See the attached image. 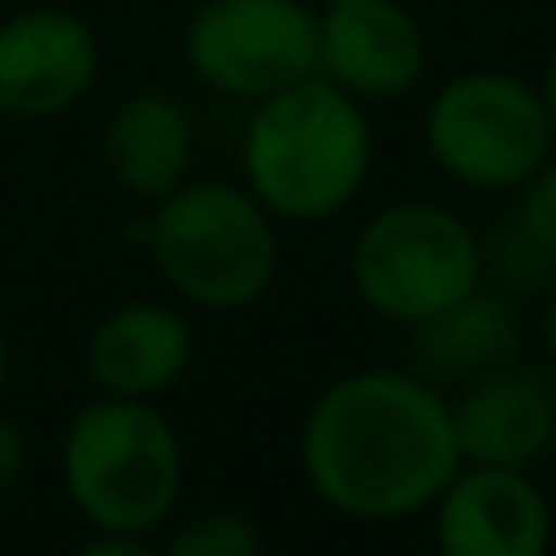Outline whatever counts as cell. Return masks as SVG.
<instances>
[{
    "instance_id": "52a82bcc",
    "label": "cell",
    "mask_w": 556,
    "mask_h": 556,
    "mask_svg": "<svg viewBox=\"0 0 556 556\" xmlns=\"http://www.w3.org/2000/svg\"><path fill=\"white\" fill-rule=\"evenodd\" d=\"M186 74L225 103H260L317 74V5L195 0L181 25Z\"/></svg>"
},
{
    "instance_id": "7a4b0ae2",
    "label": "cell",
    "mask_w": 556,
    "mask_h": 556,
    "mask_svg": "<svg viewBox=\"0 0 556 556\" xmlns=\"http://www.w3.org/2000/svg\"><path fill=\"white\" fill-rule=\"evenodd\" d=\"M376 172L371 108L327 78H303L250 103L240 181L278 225H327L362 201Z\"/></svg>"
},
{
    "instance_id": "6da1fadb",
    "label": "cell",
    "mask_w": 556,
    "mask_h": 556,
    "mask_svg": "<svg viewBox=\"0 0 556 556\" xmlns=\"http://www.w3.org/2000/svg\"><path fill=\"white\" fill-rule=\"evenodd\" d=\"M298 469L327 513L346 522L425 518L464 469L450 391L410 366H356L307 401Z\"/></svg>"
},
{
    "instance_id": "e0dca14e",
    "label": "cell",
    "mask_w": 556,
    "mask_h": 556,
    "mask_svg": "<svg viewBox=\"0 0 556 556\" xmlns=\"http://www.w3.org/2000/svg\"><path fill=\"white\" fill-rule=\"evenodd\" d=\"M508 215L556 254V152L508 195Z\"/></svg>"
},
{
    "instance_id": "5b68a950",
    "label": "cell",
    "mask_w": 556,
    "mask_h": 556,
    "mask_svg": "<svg viewBox=\"0 0 556 556\" xmlns=\"http://www.w3.org/2000/svg\"><path fill=\"white\" fill-rule=\"evenodd\" d=\"M346 283L371 317L410 332L483 283V230L430 195L386 201L346 244Z\"/></svg>"
},
{
    "instance_id": "5bb4252c",
    "label": "cell",
    "mask_w": 556,
    "mask_h": 556,
    "mask_svg": "<svg viewBox=\"0 0 556 556\" xmlns=\"http://www.w3.org/2000/svg\"><path fill=\"white\" fill-rule=\"evenodd\" d=\"M522 352H528L522 303H513L508 293L489 283H479L459 303L434 313L430 323L405 332V366L434 381L440 391H459L498 366L522 362Z\"/></svg>"
},
{
    "instance_id": "277c9868",
    "label": "cell",
    "mask_w": 556,
    "mask_h": 556,
    "mask_svg": "<svg viewBox=\"0 0 556 556\" xmlns=\"http://www.w3.org/2000/svg\"><path fill=\"white\" fill-rule=\"evenodd\" d=\"M59 489L88 532L152 538L186 489V444L162 401L93 395L59 440Z\"/></svg>"
},
{
    "instance_id": "ffe728a7",
    "label": "cell",
    "mask_w": 556,
    "mask_h": 556,
    "mask_svg": "<svg viewBox=\"0 0 556 556\" xmlns=\"http://www.w3.org/2000/svg\"><path fill=\"white\" fill-rule=\"evenodd\" d=\"M538 342L547 352V366L556 371V288L542 298V313H538Z\"/></svg>"
},
{
    "instance_id": "9a60e30c",
    "label": "cell",
    "mask_w": 556,
    "mask_h": 556,
    "mask_svg": "<svg viewBox=\"0 0 556 556\" xmlns=\"http://www.w3.org/2000/svg\"><path fill=\"white\" fill-rule=\"evenodd\" d=\"M483 283L508 293L513 303H542L556 288V254L513 215H503L493 230H483Z\"/></svg>"
},
{
    "instance_id": "ac0fdd59",
    "label": "cell",
    "mask_w": 556,
    "mask_h": 556,
    "mask_svg": "<svg viewBox=\"0 0 556 556\" xmlns=\"http://www.w3.org/2000/svg\"><path fill=\"white\" fill-rule=\"evenodd\" d=\"M29 469V440L25 430H20L10 415H0V498H5L10 489H15L20 479H25Z\"/></svg>"
},
{
    "instance_id": "3957f363",
    "label": "cell",
    "mask_w": 556,
    "mask_h": 556,
    "mask_svg": "<svg viewBox=\"0 0 556 556\" xmlns=\"http://www.w3.org/2000/svg\"><path fill=\"white\" fill-rule=\"evenodd\" d=\"M137 235L166 293L195 313H244L283 269V225L244 181L191 176L142 215Z\"/></svg>"
},
{
    "instance_id": "44dd1931",
    "label": "cell",
    "mask_w": 556,
    "mask_h": 556,
    "mask_svg": "<svg viewBox=\"0 0 556 556\" xmlns=\"http://www.w3.org/2000/svg\"><path fill=\"white\" fill-rule=\"evenodd\" d=\"M538 88H542V103H547V117L556 127V39L547 49V59H542V74H538Z\"/></svg>"
},
{
    "instance_id": "ba28073f",
    "label": "cell",
    "mask_w": 556,
    "mask_h": 556,
    "mask_svg": "<svg viewBox=\"0 0 556 556\" xmlns=\"http://www.w3.org/2000/svg\"><path fill=\"white\" fill-rule=\"evenodd\" d=\"M98 29L68 5H20L0 20V117L49 123L93 93Z\"/></svg>"
},
{
    "instance_id": "7402d4cb",
    "label": "cell",
    "mask_w": 556,
    "mask_h": 556,
    "mask_svg": "<svg viewBox=\"0 0 556 556\" xmlns=\"http://www.w3.org/2000/svg\"><path fill=\"white\" fill-rule=\"evenodd\" d=\"M10 376H15V346H10L5 327H0V395L10 391Z\"/></svg>"
},
{
    "instance_id": "30bf717a",
    "label": "cell",
    "mask_w": 556,
    "mask_h": 556,
    "mask_svg": "<svg viewBox=\"0 0 556 556\" xmlns=\"http://www.w3.org/2000/svg\"><path fill=\"white\" fill-rule=\"evenodd\" d=\"M434 556H552L556 508L532 469L464 464L430 503Z\"/></svg>"
},
{
    "instance_id": "9c48e42d",
    "label": "cell",
    "mask_w": 556,
    "mask_h": 556,
    "mask_svg": "<svg viewBox=\"0 0 556 556\" xmlns=\"http://www.w3.org/2000/svg\"><path fill=\"white\" fill-rule=\"evenodd\" d=\"M430 74V35L405 0L317 5V78L356 103H395Z\"/></svg>"
},
{
    "instance_id": "7c38bea8",
    "label": "cell",
    "mask_w": 556,
    "mask_h": 556,
    "mask_svg": "<svg viewBox=\"0 0 556 556\" xmlns=\"http://www.w3.org/2000/svg\"><path fill=\"white\" fill-rule=\"evenodd\" d=\"M450 410L464 464L538 469L556 450V371L528 362L498 366L450 391Z\"/></svg>"
},
{
    "instance_id": "2e32d148",
    "label": "cell",
    "mask_w": 556,
    "mask_h": 556,
    "mask_svg": "<svg viewBox=\"0 0 556 556\" xmlns=\"http://www.w3.org/2000/svg\"><path fill=\"white\" fill-rule=\"evenodd\" d=\"M162 556H269V542L250 513L211 508L176 522L162 542Z\"/></svg>"
},
{
    "instance_id": "d6986e66",
    "label": "cell",
    "mask_w": 556,
    "mask_h": 556,
    "mask_svg": "<svg viewBox=\"0 0 556 556\" xmlns=\"http://www.w3.org/2000/svg\"><path fill=\"white\" fill-rule=\"evenodd\" d=\"M68 556H162L152 538H127V532H93L84 547H74Z\"/></svg>"
},
{
    "instance_id": "8992f818",
    "label": "cell",
    "mask_w": 556,
    "mask_h": 556,
    "mask_svg": "<svg viewBox=\"0 0 556 556\" xmlns=\"http://www.w3.org/2000/svg\"><path fill=\"white\" fill-rule=\"evenodd\" d=\"M420 147L459 191L513 195L556 152V127L538 78L513 68H459L425 98Z\"/></svg>"
},
{
    "instance_id": "4fadbf2b",
    "label": "cell",
    "mask_w": 556,
    "mask_h": 556,
    "mask_svg": "<svg viewBox=\"0 0 556 556\" xmlns=\"http://www.w3.org/2000/svg\"><path fill=\"white\" fill-rule=\"evenodd\" d=\"M195 117L166 88H137L108 113L103 137H98V156L103 172L127 201L156 205L195 176Z\"/></svg>"
},
{
    "instance_id": "8fae6325",
    "label": "cell",
    "mask_w": 556,
    "mask_h": 556,
    "mask_svg": "<svg viewBox=\"0 0 556 556\" xmlns=\"http://www.w3.org/2000/svg\"><path fill=\"white\" fill-rule=\"evenodd\" d=\"M195 327L181 303L132 298L108 307L84 342V371L98 395L162 401L191 376Z\"/></svg>"
}]
</instances>
